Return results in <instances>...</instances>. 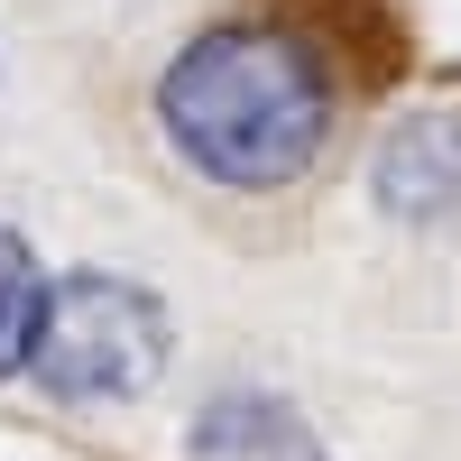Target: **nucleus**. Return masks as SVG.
Returning a JSON list of instances; mask_svg holds the SVG:
<instances>
[{"label": "nucleus", "instance_id": "f257e3e1", "mask_svg": "<svg viewBox=\"0 0 461 461\" xmlns=\"http://www.w3.org/2000/svg\"><path fill=\"white\" fill-rule=\"evenodd\" d=\"M158 130L194 176L230 194H277L332 139V65L277 19H221L158 74Z\"/></svg>", "mask_w": 461, "mask_h": 461}, {"label": "nucleus", "instance_id": "f03ea898", "mask_svg": "<svg viewBox=\"0 0 461 461\" xmlns=\"http://www.w3.org/2000/svg\"><path fill=\"white\" fill-rule=\"evenodd\" d=\"M167 304L139 277H111V267H74L47 286V314H37V351L28 378L47 397L102 406V397H139L148 378L167 369Z\"/></svg>", "mask_w": 461, "mask_h": 461}, {"label": "nucleus", "instance_id": "7ed1b4c3", "mask_svg": "<svg viewBox=\"0 0 461 461\" xmlns=\"http://www.w3.org/2000/svg\"><path fill=\"white\" fill-rule=\"evenodd\" d=\"M378 203L397 221H443L461 203V111H415L378 148Z\"/></svg>", "mask_w": 461, "mask_h": 461}, {"label": "nucleus", "instance_id": "20e7f679", "mask_svg": "<svg viewBox=\"0 0 461 461\" xmlns=\"http://www.w3.org/2000/svg\"><path fill=\"white\" fill-rule=\"evenodd\" d=\"M194 461H323V443L304 434V415L286 397L230 388L194 415Z\"/></svg>", "mask_w": 461, "mask_h": 461}, {"label": "nucleus", "instance_id": "39448f33", "mask_svg": "<svg viewBox=\"0 0 461 461\" xmlns=\"http://www.w3.org/2000/svg\"><path fill=\"white\" fill-rule=\"evenodd\" d=\"M37 314H47V277H37V258L19 230H0V378L28 369L37 351Z\"/></svg>", "mask_w": 461, "mask_h": 461}]
</instances>
